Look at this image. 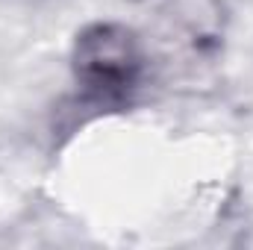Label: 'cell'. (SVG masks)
Masks as SVG:
<instances>
[{
	"label": "cell",
	"mask_w": 253,
	"mask_h": 250,
	"mask_svg": "<svg viewBox=\"0 0 253 250\" xmlns=\"http://www.w3.org/2000/svg\"><path fill=\"white\" fill-rule=\"evenodd\" d=\"M171 18L186 30L197 47L218 44L221 39V6L218 0H171Z\"/></svg>",
	"instance_id": "obj_2"
},
{
	"label": "cell",
	"mask_w": 253,
	"mask_h": 250,
	"mask_svg": "<svg viewBox=\"0 0 253 250\" xmlns=\"http://www.w3.org/2000/svg\"><path fill=\"white\" fill-rule=\"evenodd\" d=\"M71 71L83 100L115 106L141 88L147 77V50L138 33L126 24L94 21L77 33Z\"/></svg>",
	"instance_id": "obj_1"
}]
</instances>
